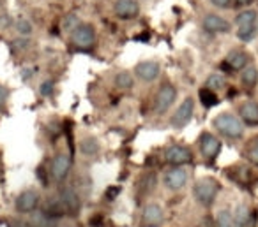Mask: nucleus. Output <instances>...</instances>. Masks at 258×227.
<instances>
[{"instance_id": "dca6fc26", "label": "nucleus", "mask_w": 258, "mask_h": 227, "mask_svg": "<svg viewBox=\"0 0 258 227\" xmlns=\"http://www.w3.org/2000/svg\"><path fill=\"white\" fill-rule=\"evenodd\" d=\"M247 60H249L247 53H244V51H240V50H233V51H230L228 57H226V65H228L232 71H242V69L246 67Z\"/></svg>"}, {"instance_id": "473e14b6", "label": "nucleus", "mask_w": 258, "mask_h": 227, "mask_svg": "<svg viewBox=\"0 0 258 227\" xmlns=\"http://www.w3.org/2000/svg\"><path fill=\"white\" fill-rule=\"evenodd\" d=\"M253 0H237V6H247V4H251Z\"/></svg>"}, {"instance_id": "72a5a7b5", "label": "nucleus", "mask_w": 258, "mask_h": 227, "mask_svg": "<svg viewBox=\"0 0 258 227\" xmlns=\"http://www.w3.org/2000/svg\"><path fill=\"white\" fill-rule=\"evenodd\" d=\"M27 227H30V225H27Z\"/></svg>"}, {"instance_id": "bb28decb", "label": "nucleus", "mask_w": 258, "mask_h": 227, "mask_svg": "<svg viewBox=\"0 0 258 227\" xmlns=\"http://www.w3.org/2000/svg\"><path fill=\"white\" fill-rule=\"evenodd\" d=\"M246 157L251 164H256L258 166V138H254L253 141L249 143V148L246 152Z\"/></svg>"}, {"instance_id": "6ab92c4d", "label": "nucleus", "mask_w": 258, "mask_h": 227, "mask_svg": "<svg viewBox=\"0 0 258 227\" xmlns=\"http://www.w3.org/2000/svg\"><path fill=\"white\" fill-rule=\"evenodd\" d=\"M80 152H82L83 155H87V157L97 155V153H99V143H97V139L90 138V136L83 138L82 141H80Z\"/></svg>"}, {"instance_id": "f257e3e1", "label": "nucleus", "mask_w": 258, "mask_h": 227, "mask_svg": "<svg viewBox=\"0 0 258 227\" xmlns=\"http://www.w3.org/2000/svg\"><path fill=\"white\" fill-rule=\"evenodd\" d=\"M212 125H214V129L219 134L228 139H239V138H242V134H244L242 122L237 117H233L232 113H219L218 117L212 120Z\"/></svg>"}, {"instance_id": "f03ea898", "label": "nucleus", "mask_w": 258, "mask_h": 227, "mask_svg": "<svg viewBox=\"0 0 258 227\" xmlns=\"http://www.w3.org/2000/svg\"><path fill=\"white\" fill-rule=\"evenodd\" d=\"M195 197L200 202L202 206L209 208V206L214 204L216 195L219 192V183L214 178H200V180L195 183Z\"/></svg>"}, {"instance_id": "f3484780", "label": "nucleus", "mask_w": 258, "mask_h": 227, "mask_svg": "<svg viewBox=\"0 0 258 227\" xmlns=\"http://www.w3.org/2000/svg\"><path fill=\"white\" fill-rule=\"evenodd\" d=\"M239 115L242 122L247 125H258V104L256 102H244L239 107Z\"/></svg>"}, {"instance_id": "5701e85b", "label": "nucleus", "mask_w": 258, "mask_h": 227, "mask_svg": "<svg viewBox=\"0 0 258 227\" xmlns=\"http://www.w3.org/2000/svg\"><path fill=\"white\" fill-rule=\"evenodd\" d=\"M237 27H247V25H256V13L247 9V11H242L235 20Z\"/></svg>"}, {"instance_id": "39448f33", "label": "nucleus", "mask_w": 258, "mask_h": 227, "mask_svg": "<svg viewBox=\"0 0 258 227\" xmlns=\"http://www.w3.org/2000/svg\"><path fill=\"white\" fill-rule=\"evenodd\" d=\"M165 159H166V162L172 164L173 167L184 166V164H189L191 160H193V152H191L187 146L172 145V146H168V148H166Z\"/></svg>"}, {"instance_id": "0eeeda50", "label": "nucleus", "mask_w": 258, "mask_h": 227, "mask_svg": "<svg viewBox=\"0 0 258 227\" xmlns=\"http://www.w3.org/2000/svg\"><path fill=\"white\" fill-rule=\"evenodd\" d=\"M198 146H200L202 155L207 160H214L219 155V152H221V141L214 134H211V132H204L200 136Z\"/></svg>"}, {"instance_id": "4468645a", "label": "nucleus", "mask_w": 258, "mask_h": 227, "mask_svg": "<svg viewBox=\"0 0 258 227\" xmlns=\"http://www.w3.org/2000/svg\"><path fill=\"white\" fill-rule=\"evenodd\" d=\"M142 220H144V223H145V225H149V227L161 225L163 220H165V213H163L161 206L147 204L144 208V213H142Z\"/></svg>"}, {"instance_id": "423d86ee", "label": "nucleus", "mask_w": 258, "mask_h": 227, "mask_svg": "<svg viewBox=\"0 0 258 227\" xmlns=\"http://www.w3.org/2000/svg\"><path fill=\"white\" fill-rule=\"evenodd\" d=\"M193 113H195V100L191 99V97H186V99L182 100V104L177 107L175 115H173L172 127L184 129L191 122V118H193Z\"/></svg>"}, {"instance_id": "1a4fd4ad", "label": "nucleus", "mask_w": 258, "mask_h": 227, "mask_svg": "<svg viewBox=\"0 0 258 227\" xmlns=\"http://www.w3.org/2000/svg\"><path fill=\"white\" fill-rule=\"evenodd\" d=\"M113 13L120 20H133L140 13V4L137 0H115Z\"/></svg>"}, {"instance_id": "ddd939ff", "label": "nucleus", "mask_w": 258, "mask_h": 227, "mask_svg": "<svg viewBox=\"0 0 258 227\" xmlns=\"http://www.w3.org/2000/svg\"><path fill=\"white\" fill-rule=\"evenodd\" d=\"M69 169H71V157L66 153H58L51 162V176L57 181H62L69 174Z\"/></svg>"}, {"instance_id": "b1692460", "label": "nucleus", "mask_w": 258, "mask_h": 227, "mask_svg": "<svg viewBox=\"0 0 258 227\" xmlns=\"http://www.w3.org/2000/svg\"><path fill=\"white\" fill-rule=\"evenodd\" d=\"M226 86V79L223 74H219V72H214V74H211L207 78V88L211 90H223Z\"/></svg>"}, {"instance_id": "4be33fe9", "label": "nucleus", "mask_w": 258, "mask_h": 227, "mask_svg": "<svg viewBox=\"0 0 258 227\" xmlns=\"http://www.w3.org/2000/svg\"><path fill=\"white\" fill-rule=\"evenodd\" d=\"M135 85V78L129 72H118L115 76V86L120 90H129L131 86Z\"/></svg>"}, {"instance_id": "a878e982", "label": "nucleus", "mask_w": 258, "mask_h": 227, "mask_svg": "<svg viewBox=\"0 0 258 227\" xmlns=\"http://www.w3.org/2000/svg\"><path fill=\"white\" fill-rule=\"evenodd\" d=\"M254 36H256V25L239 27V30H237V37H239L242 43H249Z\"/></svg>"}, {"instance_id": "a211bd4d", "label": "nucleus", "mask_w": 258, "mask_h": 227, "mask_svg": "<svg viewBox=\"0 0 258 227\" xmlns=\"http://www.w3.org/2000/svg\"><path fill=\"white\" fill-rule=\"evenodd\" d=\"M251 222H253L251 209L246 204H240L233 213V227H251Z\"/></svg>"}, {"instance_id": "7ed1b4c3", "label": "nucleus", "mask_w": 258, "mask_h": 227, "mask_svg": "<svg viewBox=\"0 0 258 227\" xmlns=\"http://www.w3.org/2000/svg\"><path fill=\"white\" fill-rule=\"evenodd\" d=\"M71 39L75 43V46L87 50V48L94 46V43H96V29L90 23H80L71 32Z\"/></svg>"}, {"instance_id": "2eb2a0df", "label": "nucleus", "mask_w": 258, "mask_h": 227, "mask_svg": "<svg viewBox=\"0 0 258 227\" xmlns=\"http://www.w3.org/2000/svg\"><path fill=\"white\" fill-rule=\"evenodd\" d=\"M60 201L66 211L73 213V215L80 211V197L73 187H66L64 190H60Z\"/></svg>"}, {"instance_id": "6e6552de", "label": "nucleus", "mask_w": 258, "mask_h": 227, "mask_svg": "<svg viewBox=\"0 0 258 227\" xmlns=\"http://www.w3.org/2000/svg\"><path fill=\"white\" fill-rule=\"evenodd\" d=\"M159 74H161V67H159L158 62L145 60V62H140V64L135 67V76L145 83L156 81V79L159 78Z\"/></svg>"}, {"instance_id": "c756f323", "label": "nucleus", "mask_w": 258, "mask_h": 227, "mask_svg": "<svg viewBox=\"0 0 258 227\" xmlns=\"http://www.w3.org/2000/svg\"><path fill=\"white\" fill-rule=\"evenodd\" d=\"M53 81H44L43 85H41V95H44V97H48V95H51V92H53Z\"/></svg>"}, {"instance_id": "20e7f679", "label": "nucleus", "mask_w": 258, "mask_h": 227, "mask_svg": "<svg viewBox=\"0 0 258 227\" xmlns=\"http://www.w3.org/2000/svg\"><path fill=\"white\" fill-rule=\"evenodd\" d=\"M177 99V90L173 85L170 83H165V85L159 88L158 95H156V102H154V107H156V113L158 115H163L173 106Z\"/></svg>"}, {"instance_id": "7c9ffc66", "label": "nucleus", "mask_w": 258, "mask_h": 227, "mask_svg": "<svg viewBox=\"0 0 258 227\" xmlns=\"http://www.w3.org/2000/svg\"><path fill=\"white\" fill-rule=\"evenodd\" d=\"M211 2H212V6H216V8L226 9V8H230V2H232V0H211Z\"/></svg>"}, {"instance_id": "c85d7f7f", "label": "nucleus", "mask_w": 258, "mask_h": 227, "mask_svg": "<svg viewBox=\"0 0 258 227\" xmlns=\"http://www.w3.org/2000/svg\"><path fill=\"white\" fill-rule=\"evenodd\" d=\"M16 29H18V32L22 34V36H30L32 34V25H30V22H27V20H18V23H16Z\"/></svg>"}, {"instance_id": "aec40b11", "label": "nucleus", "mask_w": 258, "mask_h": 227, "mask_svg": "<svg viewBox=\"0 0 258 227\" xmlns=\"http://www.w3.org/2000/svg\"><path fill=\"white\" fill-rule=\"evenodd\" d=\"M200 100H202V104H204L205 107H212V106H216V104L219 102V99H218V95H216V92L214 90H211V88H200Z\"/></svg>"}, {"instance_id": "393cba45", "label": "nucleus", "mask_w": 258, "mask_h": 227, "mask_svg": "<svg viewBox=\"0 0 258 227\" xmlns=\"http://www.w3.org/2000/svg\"><path fill=\"white\" fill-rule=\"evenodd\" d=\"M216 227H233V215L228 209H221L216 215Z\"/></svg>"}, {"instance_id": "412c9836", "label": "nucleus", "mask_w": 258, "mask_h": 227, "mask_svg": "<svg viewBox=\"0 0 258 227\" xmlns=\"http://www.w3.org/2000/svg\"><path fill=\"white\" fill-rule=\"evenodd\" d=\"M240 81H242V85L247 86V88L254 86L258 81V71L254 67H246L242 71V76H240Z\"/></svg>"}, {"instance_id": "9d476101", "label": "nucleus", "mask_w": 258, "mask_h": 227, "mask_svg": "<svg viewBox=\"0 0 258 227\" xmlns=\"http://www.w3.org/2000/svg\"><path fill=\"white\" fill-rule=\"evenodd\" d=\"M202 27L209 34H226L230 30V23L219 15H207L202 20Z\"/></svg>"}, {"instance_id": "cd10ccee", "label": "nucleus", "mask_w": 258, "mask_h": 227, "mask_svg": "<svg viewBox=\"0 0 258 227\" xmlns=\"http://www.w3.org/2000/svg\"><path fill=\"white\" fill-rule=\"evenodd\" d=\"M78 25L80 23H78V16L76 15H68L64 18V23H62V27H64L66 30H69V32H73Z\"/></svg>"}, {"instance_id": "9b49d317", "label": "nucleus", "mask_w": 258, "mask_h": 227, "mask_svg": "<svg viewBox=\"0 0 258 227\" xmlns=\"http://www.w3.org/2000/svg\"><path fill=\"white\" fill-rule=\"evenodd\" d=\"M187 181V171L182 167H173L165 174V187L168 190H180Z\"/></svg>"}, {"instance_id": "2f4dec72", "label": "nucleus", "mask_w": 258, "mask_h": 227, "mask_svg": "<svg viewBox=\"0 0 258 227\" xmlns=\"http://www.w3.org/2000/svg\"><path fill=\"white\" fill-rule=\"evenodd\" d=\"M8 95H9L8 88H6V86L0 85V109H2V106H4V104H6V99H8Z\"/></svg>"}, {"instance_id": "f8f14e48", "label": "nucleus", "mask_w": 258, "mask_h": 227, "mask_svg": "<svg viewBox=\"0 0 258 227\" xmlns=\"http://www.w3.org/2000/svg\"><path fill=\"white\" fill-rule=\"evenodd\" d=\"M39 204V194L36 190H25L16 197V209L20 213H30Z\"/></svg>"}]
</instances>
